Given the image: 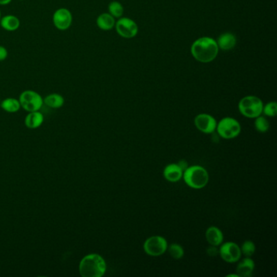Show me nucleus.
<instances>
[{
    "label": "nucleus",
    "instance_id": "obj_1",
    "mask_svg": "<svg viewBox=\"0 0 277 277\" xmlns=\"http://www.w3.org/2000/svg\"><path fill=\"white\" fill-rule=\"evenodd\" d=\"M217 40L210 37H201L194 41L190 47L191 55L198 62L210 63L216 59L219 54Z\"/></svg>",
    "mask_w": 277,
    "mask_h": 277
},
{
    "label": "nucleus",
    "instance_id": "obj_2",
    "mask_svg": "<svg viewBox=\"0 0 277 277\" xmlns=\"http://www.w3.org/2000/svg\"><path fill=\"white\" fill-rule=\"evenodd\" d=\"M107 271V263L99 254H89L81 259L79 264L80 275L83 277H102Z\"/></svg>",
    "mask_w": 277,
    "mask_h": 277
},
{
    "label": "nucleus",
    "instance_id": "obj_3",
    "mask_svg": "<svg viewBox=\"0 0 277 277\" xmlns=\"http://www.w3.org/2000/svg\"><path fill=\"white\" fill-rule=\"evenodd\" d=\"M182 178L190 188L202 190L208 184V172L200 165L188 166L183 172Z\"/></svg>",
    "mask_w": 277,
    "mask_h": 277
},
{
    "label": "nucleus",
    "instance_id": "obj_4",
    "mask_svg": "<svg viewBox=\"0 0 277 277\" xmlns=\"http://www.w3.org/2000/svg\"><path fill=\"white\" fill-rule=\"evenodd\" d=\"M263 101L255 95H247L239 101L238 110L240 113L249 119H255L263 115Z\"/></svg>",
    "mask_w": 277,
    "mask_h": 277
},
{
    "label": "nucleus",
    "instance_id": "obj_5",
    "mask_svg": "<svg viewBox=\"0 0 277 277\" xmlns=\"http://www.w3.org/2000/svg\"><path fill=\"white\" fill-rule=\"evenodd\" d=\"M218 135L224 139H233L241 134V126L237 119L233 117H225L217 122Z\"/></svg>",
    "mask_w": 277,
    "mask_h": 277
},
{
    "label": "nucleus",
    "instance_id": "obj_6",
    "mask_svg": "<svg viewBox=\"0 0 277 277\" xmlns=\"http://www.w3.org/2000/svg\"><path fill=\"white\" fill-rule=\"evenodd\" d=\"M20 107L28 112L39 111L43 106V99L38 92L31 89L24 90L19 97Z\"/></svg>",
    "mask_w": 277,
    "mask_h": 277
},
{
    "label": "nucleus",
    "instance_id": "obj_7",
    "mask_svg": "<svg viewBox=\"0 0 277 277\" xmlns=\"http://www.w3.org/2000/svg\"><path fill=\"white\" fill-rule=\"evenodd\" d=\"M168 243L162 236H152L148 237L143 244V250L146 255L152 257H158L166 253Z\"/></svg>",
    "mask_w": 277,
    "mask_h": 277
},
{
    "label": "nucleus",
    "instance_id": "obj_8",
    "mask_svg": "<svg viewBox=\"0 0 277 277\" xmlns=\"http://www.w3.org/2000/svg\"><path fill=\"white\" fill-rule=\"evenodd\" d=\"M219 255L224 261L229 263H237L242 255L240 247L233 241L223 242L219 248Z\"/></svg>",
    "mask_w": 277,
    "mask_h": 277
},
{
    "label": "nucleus",
    "instance_id": "obj_9",
    "mask_svg": "<svg viewBox=\"0 0 277 277\" xmlns=\"http://www.w3.org/2000/svg\"><path fill=\"white\" fill-rule=\"evenodd\" d=\"M115 30L124 39H132L138 35V26L137 23L128 17H120L115 21Z\"/></svg>",
    "mask_w": 277,
    "mask_h": 277
},
{
    "label": "nucleus",
    "instance_id": "obj_10",
    "mask_svg": "<svg viewBox=\"0 0 277 277\" xmlns=\"http://www.w3.org/2000/svg\"><path fill=\"white\" fill-rule=\"evenodd\" d=\"M52 21L57 29L67 30L73 24V16L71 11L66 8H58L53 14Z\"/></svg>",
    "mask_w": 277,
    "mask_h": 277
},
{
    "label": "nucleus",
    "instance_id": "obj_11",
    "mask_svg": "<svg viewBox=\"0 0 277 277\" xmlns=\"http://www.w3.org/2000/svg\"><path fill=\"white\" fill-rule=\"evenodd\" d=\"M194 126L202 134H212L217 130V121L210 114H198L194 118Z\"/></svg>",
    "mask_w": 277,
    "mask_h": 277
},
{
    "label": "nucleus",
    "instance_id": "obj_12",
    "mask_svg": "<svg viewBox=\"0 0 277 277\" xmlns=\"http://www.w3.org/2000/svg\"><path fill=\"white\" fill-rule=\"evenodd\" d=\"M183 172L178 164H170L164 168L163 176L169 182L176 183L182 179Z\"/></svg>",
    "mask_w": 277,
    "mask_h": 277
},
{
    "label": "nucleus",
    "instance_id": "obj_13",
    "mask_svg": "<svg viewBox=\"0 0 277 277\" xmlns=\"http://www.w3.org/2000/svg\"><path fill=\"white\" fill-rule=\"evenodd\" d=\"M236 273L239 277H251L253 275L255 268V263L251 257H245L243 259L239 260Z\"/></svg>",
    "mask_w": 277,
    "mask_h": 277
},
{
    "label": "nucleus",
    "instance_id": "obj_14",
    "mask_svg": "<svg viewBox=\"0 0 277 277\" xmlns=\"http://www.w3.org/2000/svg\"><path fill=\"white\" fill-rule=\"evenodd\" d=\"M217 43L219 49H221L222 51H230L234 48L237 44V39L232 33H224L218 37Z\"/></svg>",
    "mask_w": 277,
    "mask_h": 277
},
{
    "label": "nucleus",
    "instance_id": "obj_15",
    "mask_svg": "<svg viewBox=\"0 0 277 277\" xmlns=\"http://www.w3.org/2000/svg\"><path fill=\"white\" fill-rule=\"evenodd\" d=\"M206 239L210 245L220 247L224 241L222 231L217 226H210L206 231Z\"/></svg>",
    "mask_w": 277,
    "mask_h": 277
},
{
    "label": "nucleus",
    "instance_id": "obj_16",
    "mask_svg": "<svg viewBox=\"0 0 277 277\" xmlns=\"http://www.w3.org/2000/svg\"><path fill=\"white\" fill-rule=\"evenodd\" d=\"M44 121V116L40 111H32L28 112V115L24 118V125L28 129L35 130L40 127Z\"/></svg>",
    "mask_w": 277,
    "mask_h": 277
},
{
    "label": "nucleus",
    "instance_id": "obj_17",
    "mask_svg": "<svg viewBox=\"0 0 277 277\" xmlns=\"http://www.w3.org/2000/svg\"><path fill=\"white\" fill-rule=\"evenodd\" d=\"M0 26L5 30L13 32L20 28V20L14 15H6L0 19Z\"/></svg>",
    "mask_w": 277,
    "mask_h": 277
},
{
    "label": "nucleus",
    "instance_id": "obj_18",
    "mask_svg": "<svg viewBox=\"0 0 277 277\" xmlns=\"http://www.w3.org/2000/svg\"><path fill=\"white\" fill-rule=\"evenodd\" d=\"M115 17L111 16L108 12H104V13H102V14L98 16L96 24H97V26L102 30H111L115 27Z\"/></svg>",
    "mask_w": 277,
    "mask_h": 277
},
{
    "label": "nucleus",
    "instance_id": "obj_19",
    "mask_svg": "<svg viewBox=\"0 0 277 277\" xmlns=\"http://www.w3.org/2000/svg\"><path fill=\"white\" fill-rule=\"evenodd\" d=\"M43 104L54 109H58L63 107L65 104V99L59 94L53 93L47 95L43 99Z\"/></svg>",
    "mask_w": 277,
    "mask_h": 277
},
{
    "label": "nucleus",
    "instance_id": "obj_20",
    "mask_svg": "<svg viewBox=\"0 0 277 277\" xmlns=\"http://www.w3.org/2000/svg\"><path fill=\"white\" fill-rule=\"evenodd\" d=\"M0 106L4 111L9 112V113H15L20 109V103L19 99L14 98H8L3 100L0 103Z\"/></svg>",
    "mask_w": 277,
    "mask_h": 277
},
{
    "label": "nucleus",
    "instance_id": "obj_21",
    "mask_svg": "<svg viewBox=\"0 0 277 277\" xmlns=\"http://www.w3.org/2000/svg\"><path fill=\"white\" fill-rule=\"evenodd\" d=\"M167 251L173 259L178 260V259H181L184 257V248L178 243H172L171 245H168Z\"/></svg>",
    "mask_w": 277,
    "mask_h": 277
},
{
    "label": "nucleus",
    "instance_id": "obj_22",
    "mask_svg": "<svg viewBox=\"0 0 277 277\" xmlns=\"http://www.w3.org/2000/svg\"><path fill=\"white\" fill-rule=\"evenodd\" d=\"M255 128L259 133L264 134L269 130L270 124L267 120V118L263 115H259L255 119Z\"/></svg>",
    "mask_w": 277,
    "mask_h": 277
},
{
    "label": "nucleus",
    "instance_id": "obj_23",
    "mask_svg": "<svg viewBox=\"0 0 277 277\" xmlns=\"http://www.w3.org/2000/svg\"><path fill=\"white\" fill-rule=\"evenodd\" d=\"M108 13L115 18H120L124 14V8L118 1H112L108 5Z\"/></svg>",
    "mask_w": 277,
    "mask_h": 277
},
{
    "label": "nucleus",
    "instance_id": "obj_24",
    "mask_svg": "<svg viewBox=\"0 0 277 277\" xmlns=\"http://www.w3.org/2000/svg\"><path fill=\"white\" fill-rule=\"evenodd\" d=\"M240 248H241V255H244L245 257H251L256 251L255 243L251 240L244 241Z\"/></svg>",
    "mask_w": 277,
    "mask_h": 277
},
{
    "label": "nucleus",
    "instance_id": "obj_25",
    "mask_svg": "<svg viewBox=\"0 0 277 277\" xmlns=\"http://www.w3.org/2000/svg\"><path fill=\"white\" fill-rule=\"evenodd\" d=\"M263 114L268 117H275L277 115V103L275 102H269L263 105Z\"/></svg>",
    "mask_w": 277,
    "mask_h": 277
},
{
    "label": "nucleus",
    "instance_id": "obj_26",
    "mask_svg": "<svg viewBox=\"0 0 277 277\" xmlns=\"http://www.w3.org/2000/svg\"><path fill=\"white\" fill-rule=\"evenodd\" d=\"M206 253L210 257H216L217 255H219V248L218 247H214V245H210L206 250Z\"/></svg>",
    "mask_w": 277,
    "mask_h": 277
},
{
    "label": "nucleus",
    "instance_id": "obj_27",
    "mask_svg": "<svg viewBox=\"0 0 277 277\" xmlns=\"http://www.w3.org/2000/svg\"><path fill=\"white\" fill-rule=\"evenodd\" d=\"M8 51L6 47L0 45V62L4 61L8 58Z\"/></svg>",
    "mask_w": 277,
    "mask_h": 277
},
{
    "label": "nucleus",
    "instance_id": "obj_28",
    "mask_svg": "<svg viewBox=\"0 0 277 277\" xmlns=\"http://www.w3.org/2000/svg\"><path fill=\"white\" fill-rule=\"evenodd\" d=\"M179 164V166L182 168V170H186V168H188V164L186 162V160H180V162L177 163Z\"/></svg>",
    "mask_w": 277,
    "mask_h": 277
},
{
    "label": "nucleus",
    "instance_id": "obj_29",
    "mask_svg": "<svg viewBox=\"0 0 277 277\" xmlns=\"http://www.w3.org/2000/svg\"><path fill=\"white\" fill-rule=\"evenodd\" d=\"M12 0H0V5H8V4H11Z\"/></svg>",
    "mask_w": 277,
    "mask_h": 277
},
{
    "label": "nucleus",
    "instance_id": "obj_30",
    "mask_svg": "<svg viewBox=\"0 0 277 277\" xmlns=\"http://www.w3.org/2000/svg\"><path fill=\"white\" fill-rule=\"evenodd\" d=\"M227 277H239V276L237 273H235V274H229V275H227Z\"/></svg>",
    "mask_w": 277,
    "mask_h": 277
},
{
    "label": "nucleus",
    "instance_id": "obj_31",
    "mask_svg": "<svg viewBox=\"0 0 277 277\" xmlns=\"http://www.w3.org/2000/svg\"><path fill=\"white\" fill-rule=\"evenodd\" d=\"M1 17H2V16H1V11H0V19H1Z\"/></svg>",
    "mask_w": 277,
    "mask_h": 277
},
{
    "label": "nucleus",
    "instance_id": "obj_32",
    "mask_svg": "<svg viewBox=\"0 0 277 277\" xmlns=\"http://www.w3.org/2000/svg\"><path fill=\"white\" fill-rule=\"evenodd\" d=\"M20 1H22V0H20Z\"/></svg>",
    "mask_w": 277,
    "mask_h": 277
}]
</instances>
